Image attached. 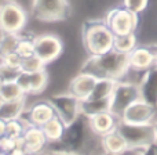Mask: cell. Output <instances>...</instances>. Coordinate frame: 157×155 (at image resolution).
Listing matches in <instances>:
<instances>
[{
    "label": "cell",
    "instance_id": "obj_1",
    "mask_svg": "<svg viewBox=\"0 0 157 155\" xmlns=\"http://www.w3.org/2000/svg\"><path fill=\"white\" fill-rule=\"evenodd\" d=\"M58 143L62 145L61 150L73 151L81 155H101L97 151H103L101 137L91 129L90 118L84 114H80L71 125L65 126L63 136Z\"/></svg>",
    "mask_w": 157,
    "mask_h": 155
},
{
    "label": "cell",
    "instance_id": "obj_2",
    "mask_svg": "<svg viewBox=\"0 0 157 155\" xmlns=\"http://www.w3.org/2000/svg\"><path fill=\"white\" fill-rule=\"evenodd\" d=\"M130 69V54L113 49L99 55H90L84 61L80 72L91 74L98 79L108 78L113 80H120L127 75Z\"/></svg>",
    "mask_w": 157,
    "mask_h": 155
},
{
    "label": "cell",
    "instance_id": "obj_3",
    "mask_svg": "<svg viewBox=\"0 0 157 155\" xmlns=\"http://www.w3.org/2000/svg\"><path fill=\"white\" fill-rule=\"evenodd\" d=\"M81 39L84 49L90 55H99L113 50L114 33L105 19H88L81 28Z\"/></svg>",
    "mask_w": 157,
    "mask_h": 155
},
{
    "label": "cell",
    "instance_id": "obj_4",
    "mask_svg": "<svg viewBox=\"0 0 157 155\" xmlns=\"http://www.w3.org/2000/svg\"><path fill=\"white\" fill-rule=\"evenodd\" d=\"M32 15L43 22L62 21L71 15V4L68 0H33Z\"/></svg>",
    "mask_w": 157,
    "mask_h": 155
},
{
    "label": "cell",
    "instance_id": "obj_5",
    "mask_svg": "<svg viewBox=\"0 0 157 155\" xmlns=\"http://www.w3.org/2000/svg\"><path fill=\"white\" fill-rule=\"evenodd\" d=\"M26 22V13L17 2L6 0L0 4V32L21 33Z\"/></svg>",
    "mask_w": 157,
    "mask_h": 155
},
{
    "label": "cell",
    "instance_id": "obj_6",
    "mask_svg": "<svg viewBox=\"0 0 157 155\" xmlns=\"http://www.w3.org/2000/svg\"><path fill=\"white\" fill-rule=\"evenodd\" d=\"M139 98H141L139 84L117 80L110 96V112L120 119L123 112Z\"/></svg>",
    "mask_w": 157,
    "mask_h": 155
},
{
    "label": "cell",
    "instance_id": "obj_7",
    "mask_svg": "<svg viewBox=\"0 0 157 155\" xmlns=\"http://www.w3.org/2000/svg\"><path fill=\"white\" fill-rule=\"evenodd\" d=\"M117 132L124 137L127 145L130 147H147L155 144V129L152 123L144 125H132L119 120Z\"/></svg>",
    "mask_w": 157,
    "mask_h": 155
},
{
    "label": "cell",
    "instance_id": "obj_8",
    "mask_svg": "<svg viewBox=\"0 0 157 155\" xmlns=\"http://www.w3.org/2000/svg\"><path fill=\"white\" fill-rule=\"evenodd\" d=\"M105 21L110 31L114 33V36L127 35L136 31L139 25V14L132 13L123 6V7L112 8L106 14Z\"/></svg>",
    "mask_w": 157,
    "mask_h": 155
},
{
    "label": "cell",
    "instance_id": "obj_9",
    "mask_svg": "<svg viewBox=\"0 0 157 155\" xmlns=\"http://www.w3.org/2000/svg\"><path fill=\"white\" fill-rule=\"evenodd\" d=\"M48 103L54 108L55 115L59 116L65 125H71L81 114V100L69 92L51 96L48 98Z\"/></svg>",
    "mask_w": 157,
    "mask_h": 155
},
{
    "label": "cell",
    "instance_id": "obj_10",
    "mask_svg": "<svg viewBox=\"0 0 157 155\" xmlns=\"http://www.w3.org/2000/svg\"><path fill=\"white\" fill-rule=\"evenodd\" d=\"M35 42V55H37L44 64H50L57 60L63 50V43L55 35H39L33 38Z\"/></svg>",
    "mask_w": 157,
    "mask_h": 155
},
{
    "label": "cell",
    "instance_id": "obj_11",
    "mask_svg": "<svg viewBox=\"0 0 157 155\" xmlns=\"http://www.w3.org/2000/svg\"><path fill=\"white\" fill-rule=\"evenodd\" d=\"M54 116H55V111L51 104L48 103V100H47V101H39V103H35L33 105L25 108L22 115L19 116V119L26 126H39V128H41L44 123L48 122Z\"/></svg>",
    "mask_w": 157,
    "mask_h": 155
},
{
    "label": "cell",
    "instance_id": "obj_12",
    "mask_svg": "<svg viewBox=\"0 0 157 155\" xmlns=\"http://www.w3.org/2000/svg\"><path fill=\"white\" fill-rule=\"evenodd\" d=\"M156 114V108L145 103L139 98L138 101L132 103L124 112H123L120 120L132 125H144V123H152Z\"/></svg>",
    "mask_w": 157,
    "mask_h": 155
},
{
    "label": "cell",
    "instance_id": "obj_13",
    "mask_svg": "<svg viewBox=\"0 0 157 155\" xmlns=\"http://www.w3.org/2000/svg\"><path fill=\"white\" fill-rule=\"evenodd\" d=\"M15 82L19 84L25 94H39L47 87L48 83V74L46 69L37 72H21Z\"/></svg>",
    "mask_w": 157,
    "mask_h": 155
},
{
    "label": "cell",
    "instance_id": "obj_14",
    "mask_svg": "<svg viewBox=\"0 0 157 155\" xmlns=\"http://www.w3.org/2000/svg\"><path fill=\"white\" fill-rule=\"evenodd\" d=\"M22 137H24V150L28 155L41 154L48 144L43 129L39 126H26Z\"/></svg>",
    "mask_w": 157,
    "mask_h": 155
},
{
    "label": "cell",
    "instance_id": "obj_15",
    "mask_svg": "<svg viewBox=\"0 0 157 155\" xmlns=\"http://www.w3.org/2000/svg\"><path fill=\"white\" fill-rule=\"evenodd\" d=\"M141 100L157 109V67H152L145 71L139 83Z\"/></svg>",
    "mask_w": 157,
    "mask_h": 155
},
{
    "label": "cell",
    "instance_id": "obj_16",
    "mask_svg": "<svg viewBox=\"0 0 157 155\" xmlns=\"http://www.w3.org/2000/svg\"><path fill=\"white\" fill-rule=\"evenodd\" d=\"M97 80L98 78L94 76V75L86 74V72H78L69 83V93H72L80 100H86L91 94Z\"/></svg>",
    "mask_w": 157,
    "mask_h": 155
},
{
    "label": "cell",
    "instance_id": "obj_17",
    "mask_svg": "<svg viewBox=\"0 0 157 155\" xmlns=\"http://www.w3.org/2000/svg\"><path fill=\"white\" fill-rule=\"evenodd\" d=\"M119 120L120 119L116 115H113L110 111H106V112H101V114L90 116V125H91L92 130L95 132V134L102 137L105 134L110 133V132L116 130L117 125H119Z\"/></svg>",
    "mask_w": 157,
    "mask_h": 155
},
{
    "label": "cell",
    "instance_id": "obj_18",
    "mask_svg": "<svg viewBox=\"0 0 157 155\" xmlns=\"http://www.w3.org/2000/svg\"><path fill=\"white\" fill-rule=\"evenodd\" d=\"M130 67L135 71H147L155 67V51L147 47H135L130 53Z\"/></svg>",
    "mask_w": 157,
    "mask_h": 155
},
{
    "label": "cell",
    "instance_id": "obj_19",
    "mask_svg": "<svg viewBox=\"0 0 157 155\" xmlns=\"http://www.w3.org/2000/svg\"><path fill=\"white\" fill-rule=\"evenodd\" d=\"M101 143H102L103 153H108V154H112V155H116V154L121 153L123 150H125V148L128 147L125 140H124V137L117 132V129L101 137Z\"/></svg>",
    "mask_w": 157,
    "mask_h": 155
},
{
    "label": "cell",
    "instance_id": "obj_20",
    "mask_svg": "<svg viewBox=\"0 0 157 155\" xmlns=\"http://www.w3.org/2000/svg\"><path fill=\"white\" fill-rule=\"evenodd\" d=\"M25 108V98L15 101H0V119L6 122L11 119H19Z\"/></svg>",
    "mask_w": 157,
    "mask_h": 155
},
{
    "label": "cell",
    "instance_id": "obj_21",
    "mask_svg": "<svg viewBox=\"0 0 157 155\" xmlns=\"http://www.w3.org/2000/svg\"><path fill=\"white\" fill-rule=\"evenodd\" d=\"M65 126L66 125L61 120V118L55 115V116L51 118L48 122L44 123V125L41 126V129H43V133H44V136H46L47 141L48 143H58L63 136Z\"/></svg>",
    "mask_w": 157,
    "mask_h": 155
},
{
    "label": "cell",
    "instance_id": "obj_22",
    "mask_svg": "<svg viewBox=\"0 0 157 155\" xmlns=\"http://www.w3.org/2000/svg\"><path fill=\"white\" fill-rule=\"evenodd\" d=\"M116 82L117 80H113V79L99 78L97 80V83H95L91 94H90L87 98H88V100H103V98H110L114 86H116Z\"/></svg>",
    "mask_w": 157,
    "mask_h": 155
},
{
    "label": "cell",
    "instance_id": "obj_23",
    "mask_svg": "<svg viewBox=\"0 0 157 155\" xmlns=\"http://www.w3.org/2000/svg\"><path fill=\"white\" fill-rule=\"evenodd\" d=\"M110 111V98H103V100H81V114L87 116L101 114V112Z\"/></svg>",
    "mask_w": 157,
    "mask_h": 155
},
{
    "label": "cell",
    "instance_id": "obj_24",
    "mask_svg": "<svg viewBox=\"0 0 157 155\" xmlns=\"http://www.w3.org/2000/svg\"><path fill=\"white\" fill-rule=\"evenodd\" d=\"M24 90L19 87V84L15 80L3 82L0 87V101H15L25 98Z\"/></svg>",
    "mask_w": 157,
    "mask_h": 155
},
{
    "label": "cell",
    "instance_id": "obj_25",
    "mask_svg": "<svg viewBox=\"0 0 157 155\" xmlns=\"http://www.w3.org/2000/svg\"><path fill=\"white\" fill-rule=\"evenodd\" d=\"M136 47V35L135 32L132 33H127V35H120V36H114V46L113 49L121 53H127L130 54L134 49Z\"/></svg>",
    "mask_w": 157,
    "mask_h": 155
},
{
    "label": "cell",
    "instance_id": "obj_26",
    "mask_svg": "<svg viewBox=\"0 0 157 155\" xmlns=\"http://www.w3.org/2000/svg\"><path fill=\"white\" fill-rule=\"evenodd\" d=\"M19 39H21V33L0 32V55L15 51Z\"/></svg>",
    "mask_w": 157,
    "mask_h": 155
},
{
    "label": "cell",
    "instance_id": "obj_27",
    "mask_svg": "<svg viewBox=\"0 0 157 155\" xmlns=\"http://www.w3.org/2000/svg\"><path fill=\"white\" fill-rule=\"evenodd\" d=\"M15 53L19 55L21 58H28L35 55V42H33V38H22L19 39L18 46L15 49Z\"/></svg>",
    "mask_w": 157,
    "mask_h": 155
},
{
    "label": "cell",
    "instance_id": "obj_28",
    "mask_svg": "<svg viewBox=\"0 0 157 155\" xmlns=\"http://www.w3.org/2000/svg\"><path fill=\"white\" fill-rule=\"evenodd\" d=\"M26 125L21 119H11L6 122V136L11 139H18L24 134Z\"/></svg>",
    "mask_w": 157,
    "mask_h": 155
},
{
    "label": "cell",
    "instance_id": "obj_29",
    "mask_svg": "<svg viewBox=\"0 0 157 155\" xmlns=\"http://www.w3.org/2000/svg\"><path fill=\"white\" fill-rule=\"evenodd\" d=\"M46 64L37 57V55H32L28 58H22L21 63V72H37L44 69Z\"/></svg>",
    "mask_w": 157,
    "mask_h": 155
},
{
    "label": "cell",
    "instance_id": "obj_30",
    "mask_svg": "<svg viewBox=\"0 0 157 155\" xmlns=\"http://www.w3.org/2000/svg\"><path fill=\"white\" fill-rule=\"evenodd\" d=\"M0 63L4 64V65H7V67H10V68L21 69L22 58L19 57L15 51H11V53H7V54L0 55Z\"/></svg>",
    "mask_w": 157,
    "mask_h": 155
},
{
    "label": "cell",
    "instance_id": "obj_31",
    "mask_svg": "<svg viewBox=\"0 0 157 155\" xmlns=\"http://www.w3.org/2000/svg\"><path fill=\"white\" fill-rule=\"evenodd\" d=\"M147 4H149V0H123V6L135 14L144 13L147 8Z\"/></svg>",
    "mask_w": 157,
    "mask_h": 155
},
{
    "label": "cell",
    "instance_id": "obj_32",
    "mask_svg": "<svg viewBox=\"0 0 157 155\" xmlns=\"http://www.w3.org/2000/svg\"><path fill=\"white\" fill-rule=\"evenodd\" d=\"M19 74H21V69L10 68V67H7V65L0 63V80L2 82L15 80Z\"/></svg>",
    "mask_w": 157,
    "mask_h": 155
},
{
    "label": "cell",
    "instance_id": "obj_33",
    "mask_svg": "<svg viewBox=\"0 0 157 155\" xmlns=\"http://www.w3.org/2000/svg\"><path fill=\"white\" fill-rule=\"evenodd\" d=\"M14 148H17V139H11V137H8V136L2 137V151L8 154L10 151H13Z\"/></svg>",
    "mask_w": 157,
    "mask_h": 155
},
{
    "label": "cell",
    "instance_id": "obj_34",
    "mask_svg": "<svg viewBox=\"0 0 157 155\" xmlns=\"http://www.w3.org/2000/svg\"><path fill=\"white\" fill-rule=\"evenodd\" d=\"M146 147H130L128 145L125 150H123L121 153L116 154V155H142Z\"/></svg>",
    "mask_w": 157,
    "mask_h": 155
},
{
    "label": "cell",
    "instance_id": "obj_35",
    "mask_svg": "<svg viewBox=\"0 0 157 155\" xmlns=\"http://www.w3.org/2000/svg\"><path fill=\"white\" fill-rule=\"evenodd\" d=\"M142 155H157V145H156V143H155V144L147 145V147L145 148V151H144V154H142Z\"/></svg>",
    "mask_w": 157,
    "mask_h": 155
},
{
    "label": "cell",
    "instance_id": "obj_36",
    "mask_svg": "<svg viewBox=\"0 0 157 155\" xmlns=\"http://www.w3.org/2000/svg\"><path fill=\"white\" fill-rule=\"evenodd\" d=\"M7 155H28V154H26V151H25L24 148L17 147V148H14L13 151H10Z\"/></svg>",
    "mask_w": 157,
    "mask_h": 155
},
{
    "label": "cell",
    "instance_id": "obj_37",
    "mask_svg": "<svg viewBox=\"0 0 157 155\" xmlns=\"http://www.w3.org/2000/svg\"><path fill=\"white\" fill-rule=\"evenodd\" d=\"M55 155H81V154H77V153H73V151H68V150H55L52 151Z\"/></svg>",
    "mask_w": 157,
    "mask_h": 155
},
{
    "label": "cell",
    "instance_id": "obj_38",
    "mask_svg": "<svg viewBox=\"0 0 157 155\" xmlns=\"http://www.w3.org/2000/svg\"><path fill=\"white\" fill-rule=\"evenodd\" d=\"M6 136V120L0 119V137Z\"/></svg>",
    "mask_w": 157,
    "mask_h": 155
},
{
    "label": "cell",
    "instance_id": "obj_39",
    "mask_svg": "<svg viewBox=\"0 0 157 155\" xmlns=\"http://www.w3.org/2000/svg\"><path fill=\"white\" fill-rule=\"evenodd\" d=\"M153 129H155V143L157 144V120L153 122Z\"/></svg>",
    "mask_w": 157,
    "mask_h": 155
},
{
    "label": "cell",
    "instance_id": "obj_40",
    "mask_svg": "<svg viewBox=\"0 0 157 155\" xmlns=\"http://www.w3.org/2000/svg\"><path fill=\"white\" fill-rule=\"evenodd\" d=\"M155 67H157V50L155 51Z\"/></svg>",
    "mask_w": 157,
    "mask_h": 155
},
{
    "label": "cell",
    "instance_id": "obj_41",
    "mask_svg": "<svg viewBox=\"0 0 157 155\" xmlns=\"http://www.w3.org/2000/svg\"><path fill=\"white\" fill-rule=\"evenodd\" d=\"M44 155H55V154H54V153H46Z\"/></svg>",
    "mask_w": 157,
    "mask_h": 155
},
{
    "label": "cell",
    "instance_id": "obj_42",
    "mask_svg": "<svg viewBox=\"0 0 157 155\" xmlns=\"http://www.w3.org/2000/svg\"><path fill=\"white\" fill-rule=\"evenodd\" d=\"M0 155H7V154H6L4 151H0Z\"/></svg>",
    "mask_w": 157,
    "mask_h": 155
},
{
    "label": "cell",
    "instance_id": "obj_43",
    "mask_svg": "<svg viewBox=\"0 0 157 155\" xmlns=\"http://www.w3.org/2000/svg\"><path fill=\"white\" fill-rule=\"evenodd\" d=\"M0 151H2V137H0Z\"/></svg>",
    "mask_w": 157,
    "mask_h": 155
},
{
    "label": "cell",
    "instance_id": "obj_44",
    "mask_svg": "<svg viewBox=\"0 0 157 155\" xmlns=\"http://www.w3.org/2000/svg\"><path fill=\"white\" fill-rule=\"evenodd\" d=\"M101 155H112V154H108V153H102Z\"/></svg>",
    "mask_w": 157,
    "mask_h": 155
},
{
    "label": "cell",
    "instance_id": "obj_45",
    "mask_svg": "<svg viewBox=\"0 0 157 155\" xmlns=\"http://www.w3.org/2000/svg\"><path fill=\"white\" fill-rule=\"evenodd\" d=\"M2 83H3V82H2V80H0V87H2Z\"/></svg>",
    "mask_w": 157,
    "mask_h": 155
},
{
    "label": "cell",
    "instance_id": "obj_46",
    "mask_svg": "<svg viewBox=\"0 0 157 155\" xmlns=\"http://www.w3.org/2000/svg\"><path fill=\"white\" fill-rule=\"evenodd\" d=\"M156 145H157V144H156Z\"/></svg>",
    "mask_w": 157,
    "mask_h": 155
}]
</instances>
